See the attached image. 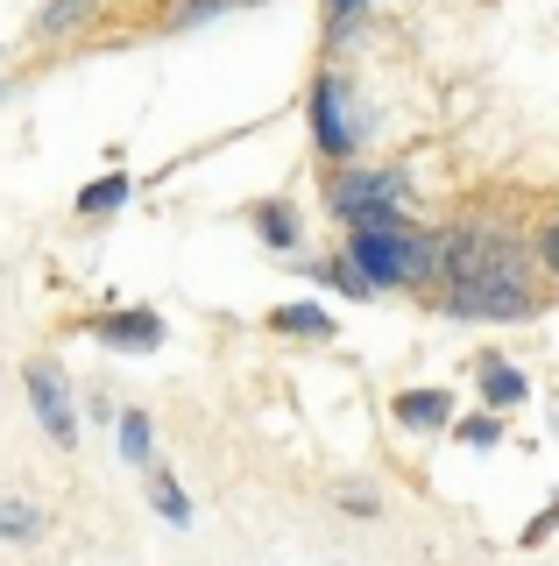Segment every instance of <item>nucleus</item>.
<instances>
[{
    "label": "nucleus",
    "instance_id": "f257e3e1",
    "mask_svg": "<svg viewBox=\"0 0 559 566\" xmlns=\"http://www.w3.org/2000/svg\"><path fill=\"white\" fill-rule=\"evenodd\" d=\"M446 312L453 318H524L531 312V276L524 262H475V270L446 276Z\"/></svg>",
    "mask_w": 559,
    "mask_h": 566
},
{
    "label": "nucleus",
    "instance_id": "f03ea898",
    "mask_svg": "<svg viewBox=\"0 0 559 566\" xmlns=\"http://www.w3.org/2000/svg\"><path fill=\"white\" fill-rule=\"evenodd\" d=\"M326 206H334L347 227L369 220V212H390V206H404V170H347V177L326 185Z\"/></svg>",
    "mask_w": 559,
    "mask_h": 566
},
{
    "label": "nucleus",
    "instance_id": "7ed1b4c3",
    "mask_svg": "<svg viewBox=\"0 0 559 566\" xmlns=\"http://www.w3.org/2000/svg\"><path fill=\"white\" fill-rule=\"evenodd\" d=\"M22 382H29L36 418L50 424V439H57V447H72V439H78V418H72V382H64V368L57 361H29Z\"/></svg>",
    "mask_w": 559,
    "mask_h": 566
},
{
    "label": "nucleus",
    "instance_id": "20e7f679",
    "mask_svg": "<svg viewBox=\"0 0 559 566\" xmlns=\"http://www.w3.org/2000/svg\"><path fill=\"white\" fill-rule=\"evenodd\" d=\"M312 135H319L326 156H347V149H355V120H347L340 78H319V85H312Z\"/></svg>",
    "mask_w": 559,
    "mask_h": 566
},
{
    "label": "nucleus",
    "instance_id": "39448f33",
    "mask_svg": "<svg viewBox=\"0 0 559 566\" xmlns=\"http://www.w3.org/2000/svg\"><path fill=\"white\" fill-rule=\"evenodd\" d=\"M99 340L107 347H156L164 340V318L156 312H107L99 318Z\"/></svg>",
    "mask_w": 559,
    "mask_h": 566
},
{
    "label": "nucleus",
    "instance_id": "423d86ee",
    "mask_svg": "<svg viewBox=\"0 0 559 566\" xmlns=\"http://www.w3.org/2000/svg\"><path fill=\"white\" fill-rule=\"evenodd\" d=\"M397 418L418 424V432H440V424L453 418V397L446 389H404V397H397Z\"/></svg>",
    "mask_w": 559,
    "mask_h": 566
},
{
    "label": "nucleus",
    "instance_id": "0eeeda50",
    "mask_svg": "<svg viewBox=\"0 0 559 566\" xmlns=\"http://www.w3.org/2000/svg\"><path fill=\"white\" fill-rule=\"evenodd\" d=\"M270 326L276 333H305V340H326V333H334V318H326L319 305H276Z\"/></svg>",
    "mask_w": 559,
    "mask_h": 566
},
{
    "label": "nucleus",
    "instance_id": "6e6552de",
    "mask_svg": "<svg viewBox=\"0 0 559 566\" xmlns=\"http://www.w3.org/2000/svg\"><path fill=\"white\" fill-rule=\"evenodd\" d=\"M255 234L270 241V248H298V212H291V206H262L255 212Z\"/></svg>",
    "mask_w": 559,
    "mask_h": 566
},
{
    "label": "nucleus",
    "instance_id": "1a4fd4ad",
    "mask_svg": "<svg viewBox=\"0 0 559 566\" xmlns=\"http://www.w3.org/2000/svg\"><path fill=\"white\" fill-rule=\"evenodd\" d=\"M482 397L488 403H524V376H517L510 361H488L482 368Z\"/></svg>",
    "mask_w": 559,
    "mask_h": 566
},
{
    "label": "nucleus",
    "instance_id": "9d476101",
    "mask_svg": "<svg viewBox=\"0 0 559 566\" xmlns=\"http://www.w3.org/2000/svg\"><path fill=\"white\" fill-rule=\"evenodd\" d=\"M149 503L164 510V524H191V503H184V489L170 482V474H149Z\"/></svg>",
    "mask_w": 559,
    "mask_h": 566
},
{
    "label": "nucleus",
    "instance_id": "9b49d317",
    "mask_svg": "<svg viewBox=\"0 0 559 566\" xmlns=\"http://www.w3.org/2000/svg\"><path fill=\"white\" fill-rule=\"evenodd\" d=\"M120 199H128V177H99V185H85V191H78V212L93 220V212H114Z\"/></svg>",
    "mask_w": 559,
    "mask_h": 566
},
{
    "label": "nucleus",
    "instance_id": "f8f14e48",
    "mask_svg": "<svg viewBox=\"0 0 559 566\" xmlns=\"http://www.w3.org/2000/svg\"><path fill=\"white\" fill-rule=\"evenodd\" d=\"M85 14H93V0H50V8L36 14V29L43 35H64V29H78Z\"/></svg>",
    "mask_w": 559,
    "mask_h": 566
},
{
    "label": "nucleus",
    "instance_id": "ddd939ff",
    "mask_svg": "<svg viewBox=\"0 0 559 566\" xmlns=\"http://www.w3.org/2000/svg\"><path fill=\"white\" fill-rule=\"evenodd\" d=\"M36 531H43L36 503H0V538H36Z\"/></svg>",
    "mask_w": 559,
    "mask_h": 566
},
{
    "label": "nucleus",
    "instance_id": "4468645a",
    "mask_svg": "<svg viewBox=\"0 0 559 566\" xmlns=\"http://www.w3.org/2000/svg\"><path fill=\"white\" fill-rule=\"evenodd\" d=\"M120 453H128L135 468H149V418H143V411L120 418Z\"/></svg>",
    "mask_w": 559,
    "mask_h": 566
},
{
    "label": "nucleus",
    "instance_id": "2eb2a0df",
    "mask_svg": "<svg viewBox=\"0 0 559 566\" xmlns=\"http://www.w3.org/2000/svg\"><path fill=\"white\" fill-rule=\"evenodd\" d=\"M319 276H326V283H340V291H347V297H376V283H369V276H361V270H355V262H326V270H319Z\"/></svg>",
    "mask_w": 559,
    "mask_h": 566
},
{
    "label": "nucleus",
    "instance_id": "dca6fc26",
    "mask_svg": "<svg viewBox=\"0 0 559 566\" xmlns=\"http://www.w3.org/2000/svg\"><path fill=\"white\" fill-rule=\"evenodd\" d=\"M220 8H234V0H170V29H191V22H205V14H220Z\"/></svg>",
    "mask_w": 559,
    "mask_h": 566
},
{
    "label": "nucleus",
    "instance_id": "f3484780",
    "mask_svg": "<svg viewBox=\"0 0 559 566\" xmlns=\"http://www.w3.org/2000/svg\"><path fill=\"white\" fill-rule=\"evenodd\" d=\"M461 439H467V447H496L503 424H496V418H467V424H461Z\"/></svg>",
    "mask_w": 559,
    "mask_h": 566
},
{
    "label": "nucleus",
    "instance_id": "a211bd4d",
    "mask_svg": "<svg viewBox=\"0 0 559 566\" xmlns=\"http://www.w3.org/2000/svg\"><path fill=\"white\" fill-rule=\"evenodd\" d=\"M538 255H546L552 270H559V227H546V241H538Z\"/></svg>",
    "mask_w": 559,
    "mask_h": 566
},
{
    "label": "nucleus",
    "instance_id": "6ab92c4d",
    "mask_svg": "<svg viewBox=\"0 0 559 566\" xmlns=\"http://www.w3.org/2000/svg\"><path fill=\"white\" fill-rule=\"evenodd\" d=\"M355 14H361V0H334V22H340V29L355 22Z\"/></svg>",
    "mask_w": 559,
    "mask_h": 566
}]
</instances>
